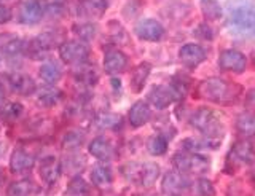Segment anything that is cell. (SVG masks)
<instances>
[{"instance_id": "cell-13", "label": "cell", "mask_w": 255, "mask_h": 196, "mask_svg": "<svg viewBox=\"0 0 255 196\" xmlns=\"http://www.w3.org/2000/svg\"><path fill=\"white\" fill-rule=\"evenodd\" d=\"M254 160H255L254 148L247 142L235 144L228 155V164H235V166H239V164H251Z\"/></svg>"}, {"instance_id": "cell-14", "label": "cell", "mask_w": 255, "mask_h": 196, "mask_svg": "<svg viewBox=\"0 0 255 196\" xmlns=\"http://www.w3.org/2000/svg\"><path fill=\"white\" fill-rule=\"evenodd\" d=\"M90 153L101 161H112L115 158V148L110 144V140L106 137H96L90 144Z\"/></svg>"}, {"instance_id": "cell-10", "label": "cell", "mask_w": 255, "mask_h": 196, "mask_svg": "<svg viewBox=\"0 0 255 196\" xmlns=\"http://www.w3.org/2000/svg\"><path fill=\"white\" fill-rule=\"evenodd\" d=\"M179 58L187 67L195 69V67H198L199 64H201V62L206 61V50L203 48L201 45L187 43V45H183L180 48Z\"/></svg>"}, {"instance_id": "cell-20", "label": "cell", "mask_w": 255, "mask_h": 196, "mask_svg": "<svg viewBox=\"0 0 255 196\" xmlns=\"http://www.w3.org/2000/svg\"><path fill=\"white\" fill-rule=\"evenodd\" d=\"M236 129L244 137L255 136V113L246 112L239 115L236 118Z\"/></svg>"}, {"instance_id": "cell-33", "label": "cell", "mask_w": 255, "mask_h": 196, "mask_svg": "<svg viewBox=\"0 0 255 196\" xmlns=\"http://www.w3.org/2000/svg\"><path fill=\"white\" fill-rule=\"evenodd\" d=\"M83 142V134L82 132H67L62 139V147L67 148V150H74L78 148Z\"/></svg>"}, {"instance_id": "cell-15", "label": "cell", "mask_w": 255, "mask_h": 196, "mask_svg": "<svg viewBox=\"0 0 255 196\" xmlns=\"http://www.w3.org/2000/svg\"><path fill=\"white\" fill-rule=\"evenodd\" d=\"M43 16V8L37 0H27L21 5L19 10V21L22 24H37Z\"/></svg>"}, {"instance_id": "cell-24", "label": "cell", "mask_w": 255, "mask_h": 196, "mask_svg": "<svg viewBox=\"0 0 255 196\" xmlns=\"http://www.w3.org/2000/svg\"><path fill=\"white\" fill-rule=\"evenodd\" d=\"M35 192V185L29 179L16 180L6 188V196H30Z\"/></svg>"}, {"instance_id": "cell-39", "label": "cell", "mask_w": 255, "mask_h": 196, "mask_svg": "<svg viewBox=\"0 0 255 196\" xmlns=\"http://www.w3.org/2000/svg\"><path fill=\"white\" fill-rule=\"evenodd\" d=\"M3 104H5V94H3L2 86H0V108L3 107Z\"/></svg>"}, {"instance_id": "cell-31", "label": "cell", "mask_w": 255, "mask_h": 196, "mask_svg": "<svg viewBox=\"0 0 255 196\" xmlns=\"http://www.w3.org/2000/svg\"><path fill=\"white\" fill-rule=\"evenodd\" d=\"M80 67L82 69H78L75 72L77 80L83 85H96V82L99 80V77L94 72V67H85V64H82Z\"/></svg>"}, {"instance_id": "cell-29", "label": "cell", "mask_w": 255, "mask_h": 196, "mask_svg": "<svg viewBox=\"0 0 255 196\" xmlns=\"http://www.w3.org/2000/svg\"><path fill=\"white\" fill-rule=\"evenodd\" d=\"M90 195V188L82 177H74L67 185L66 196H88Z\"/></svg>"}, {"instance_id": "cell-3", "label": "cell", "mask_w": 255, "mask_h": 196, "mask_svg": "<svg viewBox=\"0 0 255 196\" xmlns=\"http://www.w3.org/2000/svg\"><path fill=\"white\" fill-rule=\"evenodd\" d=\"M122 172L129 182L140 187H151L159 177V168L155 163H128Z\"/></svg>"}, {"instance_id": "cell-38", "label": "cell", "mask_w": 255, "mask_h": 196, "mask_svg": "<svg viewBox=\"0 0 255 196\" xmlns=\"http://www.w3.org/2000/svg\"><path fill=\"white\" fill-rule=\"evenodd\" d=\"M11 16H13L11 10L8 8V6L0 3V24H5V22H8L11 19Z\"/></svg>"}, {"instance_id": "cell-26", "label": "cell", "mask_w": 255, "mask_h": 196, "mask_svg": "<svg viewBox=\"0 0 255 196\" xmlns=\"http://www.w3.org/2000/svg\"><path fill=\"white\" fill-rule=\"evenodd\" d=\"M209 169V160L204 155L199 153H191L190 155V163H188V172L191 174H201Z\"/></svg>"}, {"instance_id": "cell-1", "label": "cell", "mask_w": 255, "mask_h": 196, "mask_svg": "<svg viewBox=\"0 0 255 196\" xmlns=\"http://www.w3.org/2000/svg\"><path fill=\"white\" fill-rule=\"evenodd\" d=\"M241 86H236L223 78H207L196 86V98L211 100L215 104H231L239 98Z\"/></svg>"}, {"instance_id": "cell-11", "label": "cell", "mask_w": 255, "mask_h": 196, "mask_svg": "<svg viewBox=\"0 0 255 196\" xmlns=\"http://www.w3.org/2000/svg\"><path fill=\"white\" fill-rule=\"evenodd\" d=\"M188 179L182 174V172L179 171H171L167 172V174H164L163 177V182H161V190L164 193H169L172 196H175L177 193H180L182 190H185V188H188Z\"/></svg>"}, {"instance_id": "cell-19", "label": "cell", "mask_w": 255, "mask_h": 196, "mask_svg": "<svg viewBox=\"0 0 255 196\" xmlns=\"http://www.w3.org/2000/svg\"><path fill=\"white\" fill-rule=\"evenodd\" d=\"M26 48V43L24 40H21L19 37L16 35H0V51L8 54V56H16V54H21Z\"/></svg>"}, {"instance_id": "cell-36", "label": "cell", "mask_w": 255, "mask_h": 196, "mask_svg": "<svg viewBox=\"0 0 255 196\" xmlns=\"http://www.w3.org/2000/svg\"><path fill=\"white\" fill-rule=\"evenodd\" d=\"M94 26L93 24H80L75 27V32L77 35L82 38V40H91V38L94 37Z\"/></svg>"}, {"instance_id": "cell-12", "label": "cell", "mask_w": 255, "mask_h": 196, "mask_svg": "<svg viewBox=\"0 0 255 196\" xmlns=\"http://www.w3.org/2000/svg\"><path fill=\"white\" fill-rule=\"evenodd\" d=\"M128 67V56L120 50H110L104 58V70L110 75L122 74Z\"/></svg>"}, {"instance_id": "cell-7", "label": "cell", "mask_w": 255, "mask_h": 196, "mask_svg": "<svg viewBox=\"0 0 255 196\" xmlns=\"http://www.w3.org/2000/svg\"><path fill=\"white\" fill-rule=\"evenodd\" d=\"M134 32L139 38L147 42H158L164 35V27L156 19H140L134 27Z\"/></svg>"}, {"instance_id": "cell-17", "label": "cell", "mask_w": 255, "mask_h": 196, "mask_svg": "<svg viewBox=\"0 0 255 196\" xmlns=\"http://www.w3.org/2000/svg\"><path fill=\"white\" fill-rule=\"evenodd\" d=\"M35 164V160L34 156L29 155L27 152L21 150H14L13 155H11V160H10V169L14 172V174H19V172H26V171H30L34 168Z\"/></svg>"}, {"instance_id": "cell-35", "label": "cell", "mask_w": 255, "mask_h": 196, "mask_svg": "<svg viewBox=\"0 0 255 196\" xmlns=\"http://www.w3.org/2000/svg\"><path fill=\"white\" fill-rule=\"evenodd\" d=\"M174 164L179 172H188V163H190V155L188 153H177L174 156Z\"/></svg>"}, {"instance_id": "cell-28", "label": "cell", "mask_w": 255, "mask_h": 196, "mask_svg": "<svg viewBox=\"0 0 255 196\" xmlns=\"http://www.w3.org/2000/svg\"><path fill=\"white\" fill-rule=\"evenodd\" d=\"M147 150L153 156H161L167 152V139L163 134L153 136L147 144Z\"/></svg>"}, {"instance_id": "cell-8", "label": "cell", "mask_w": 255, "mask_h": 196, "mask_svg": "<svg viewBox=\"0 0 255 196\" xmlns=\"http://www.w3.org/2000/svg\"><path fill=\"white\" fill-rule=\"evenodd\" d=\"M177 96L179 94L175 93L172 86L159 85V86H155V88H151V91L148 93V100H150V104L156 108H166L177 99Z\"/></svg>"}, {"instance_id": "cell-34", "label": "cell", "mask_w": 255, "mask_h": 196, "mask_svg": "<svg viewBox=\"0 0 255 196\" xmlns=\"http://www.w3.org/2000/svg\"><path fill=\"white\" fill-rule=\"evenodd\" d=\"M195 190L199 196H215V188L211 180L207 179H198L195 184Z\"/></svg>"}, {"instance_id": "cell-21", "label": "cell", "mask_w": 255, "mask_h": 196, "mask_svg": "<svg viewBox=\"0 0 255 196\" xmlns=\"http://www.w3.org/2000/svg\"><path fill=\"white\" fill-rule=\"evenodd\" d=\"M91 180L96 187L99 188H106L112 185V180H114V176H112V171L109 166H104V164H98L94 166L91 171Z\"/></svg>"}, {"instance_id": "cell-9", "label": "cell", "mask_w": 255, "mask_h": 196, "mask_svg": "<svg viewBox=\"0 0 255 196\" xmlns=\"http://www.w3.org/2000/svg\"><path fill=\"white\" fill-rule=\"evenodd\" d=\"M61 172H62V166L58 161V158H54V156H46L38 166L40 179H42L46 185H54L58 182L61 177Z\"/></svg>"}, {"instance_id": "cell-37", "label": "cell", "mask_w": 255, "mask_h": 196, "mask_svg": "<svg viewBox=\"0 0 255 196\" xmlns=\"http://www.w3.org/2000/svg\"><path fill=\"white\" fill-rule=\"evenodd\" d=\"M195 35L199 38H204V40H211V38H214V30L207 24H199L195 29Z\"/></svg>"}, {"instance_id": "cell-23", "label": "cell", "mask_w": 255, "mask_h": 196, "mask_svg": "<svg viewBox=\"0 0 255 196\" xmlns=\"http://www.w3.org/2000/svg\"><path fill=\"white\" fill-rule=\"evenodd\" d=\"M150 70H151V66L148 64V62H140V64L134 69L132 72V77H131V86H132V91L139 93L143 85H145L147 78L150 75Z\"/></svg>"}, {"instance_id": "cell-2", "label": "cell", "mask_w": 255, "mask_h": 196, "mask_svg": "<svg viewBox=\"0 0 255 196\" xmlns=\"http://www.w3.org/2000/svg\"><path fill=\"white\" fill-rule=\"evenodd\" d=\"M228 29L236 35L255 37V5H241L230 13Z\"/></svg>"}, {"instance_id": "cell-16", "label": "cell", "mask_w": 255, "mask_h": 196, "mask_svg": "<svg viewBox=\"0 0 255 196\" xmlns=\"http://www.w3.org/2000/svg\"><path fill=\"white\" fill-rule=\"evenodd\" d=\"M150 116H151V112H150L148 104L143 102V100H137V102L132 104V107L129 108V115H128V118H129L131 126L140 128L150 120Z\"/></svg>"}, {"instance_id": "cell-32", "label": "cell", "mask_w": 255, "mask_h": 196, "mask_svg": "<svg viewBox=\"0 0 255 196\" xmlns=\"http://www.w3.org/2000/svg\"><path fill=\"white\" fill-rule=\"evenodd\" d=\"M21 113H22V105L18 102H11L2 107V120L5 121H14L16 118H19Z\"/></svg>"}, {"instance_id": "cell-6", "label": "cell", "mask_w": 255, "mask_h": 196, "mask_svg": "<svg viewBox=\"0 0 255 196\" xmlns=\"http://www.w3.org/2000/svg\"><path fill=\"white\" fill-rule=\"evenodd\" d=\"M219 64H220L222 70H228V72H235V74H243L247 67V58L238 50H223L220 53Z\"/></svg>"}, {"instance_id": "cell-30", "label": "cell", "mask_w": 255, "mask_h": 196, "mask_svg": "<svg viewBox=\"0 0 255 196\" xmlns=\"http://www.w3.org/2000/svg\"><path fill=\"white\" fill-rule=\"evenodd\" d=\"M122 123V116L115 113H101L96 118V124L102 129H114Z\"/></svg>"}, {"instance_id": "cell-25", "label": "cell", "mask_w": 255, "mask_h": 196, "mask_svg": "<svg viewBox=\"0 0 255 196\" xmlns=\"http://www.w3.org/2000/svg\"><path fill=\"white\" fill-rule=\"evenodd\" d=\"M199 6H201V11L204 14V18L211 19V21L220 19L223 16L222 6L215 2V0H201V2H199Z\"/></svg>"}, {"instance_id": "cell-40", "label": "cell", "mask_w": 255, "mask_h": 196, "mask_svg": "<svg viewBox=\"0 0 255 196\" xmlns=\"http://www.w3.org/2000/svg\"><path fill=\"white\" fill-rule=\"evenodd\" d=\"M0 64H2V51H0Z\"/></svg>"}, {"instance_id": "cell-5", "label": "cell", "mask_w": 255, "mask_h": 196, "mask_svg": "<svg viewBox=\"0 0 255 196\" xmlns=\"http://www.w3.org/2000/svg\"><path fill=\"white\" fill-rule=\"evenodd\" d=\"M59 54L64 62L67 64H75V66H82L88 61L90 56V48L78 40H67L59 45Z\"/></svg>"}, {"instance_id": "cell-27", "label": "cell", "mask_w": 255, "mask_h": 196, "mask_svg": "<svg viewBox=\"0 0 255 196\" xmlns=\"http://www.w3.org/2000/svg\"><path fill=\"white\" fill-rule=\"evenodd\" d=\"M62 99V93L56 88H45L38 94V102L46 107H53Z\"/></svg>"}, {"instance_id": "cell-18", "label": "cell", "mask_w": 255, "mask_h": 196, "mask_svg": "<svg viewBox=\"0 0 255 196\" xmlns=\"http://www.w3.org/2000/svg\"><path fill=\"white\" fill-rule=\"evenodd\" d=\"M8 83L13 88V91L24 94V96H29L35 91V83L32 82V78H29L27 75H22V74H10L6 77Z\"/></svg>"}, {"instance_id": "cell-4", "label": "cell", "mask_w": 255, "mask_h": 196, "mask_svg": "<svg viewBox=\"0 0 255 196\" xmlns=\"http://www.w3.org/2000/svg\"><path fill=\"white\" fill-rule=\"evenodd\" d=\"M190 124L196 131L203 132L206 137H209L212 140H214L215 134H219L220 129H222L220 123L217 120V116H215V113L211 110V108H206V107L198 108V110L193 115H191Z\"/></svg>"}, {"instance_id": "cell-41", "label": "cell", "mask_w": 255, "mask_h": 196, "mask_svg": "<svg viewBox=\"0 0 255 196\" xmlns=\"http://www.w3.org/2000/svg\"><path fill=\"white\" fill-rule=\"evenodd\" d=\"M2 180H3V177H2V174H0V184H2Z\"/></svg>"}, {"instance_id": "cell-22", "label": "cell", "mask_w": 255, "mask_h": 196, "mask_svg": "<svg viewBox=\"0 0 255 196\" xmlns=\"http://www.w3.org/2000/svg\"><path fill=\"white\" fill-rule=\"evenodd\" d=\"M40 70V77H42V80L46 82V83H58L61 80L62 77V69L61 66L58 64V62H45V64H42V67L38 69Z\"/></svg>"}]
</instances>
